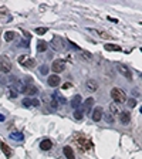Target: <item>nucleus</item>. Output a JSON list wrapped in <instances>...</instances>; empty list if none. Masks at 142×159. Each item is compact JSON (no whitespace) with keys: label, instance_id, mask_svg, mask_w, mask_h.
Masks as SVG:
<instances>
[{"label":"nucleus","instance_id":"nucleus-1","mask_svg":"<svg viewBox=\"0 0 142 159\" xmlns=\"http://www.w3.org/2000/svg\"><path fill=\"white\" fill-rule=\"evenodd\" d=\"M74 141H76V144L83 149V151H88V149H91L94 146V144L91 142V139H88L87 137H84V135H77L76 138H74Z\"/></svg>","mask_w":142,"mask_h":159},{"label":"nucleus","instance_id":"nucleus-2","mask_svg":"<svg viewBox=\"0 0 142 159\" xmlns=\"http://www.w3.org/2000/svg\"><path fill=\"white\" fill-rule=\"evenodd\" d=\"M111 97H112V99H114L117 104H125V101H127L125 92H124L121 88H117V87L111 90Z\"/></svg>","mask_w":142,"mask_h":159},{"label":"nucleus","instance_id":"nucleus-3","mask_svg":"<svg viewBox=\"0 0 142 159\" xmlns=\"http://www.w3.org/2000/svg\"><path fill=\"white\" fill-rule=\"evenodd\" d=\"M11 61L7 55H0V71L3 74H9L11 71Z\"/></svg>","mask_w":142,"mask_h":159},{"label":"nucleus","instance_id":"nucleus-4","mask_svg":"<svg viewBox=\"0 0 142 159\" xmlns=\"http://www.w3.org/2000/svg\"><path fill=\"white\" fill-rule=\"evenodd\" d=\"M51 70L55 73V75L58 74V73H63V71L66 70V61L61 60V58L54 60V61H53V65H51Z\"/></svg>","mask_w":142,"mask_h":159},{"label":"nucleus","instance_id":"nucleus-5","mask_svg":"<svg viewBox=\"0 0 142 159\" xmlns=\"http://www.w3.org/2000/svg\"><path fill=\"white\" fill-rule=\"evenodd\" d=\"M19 63L22 64V65H24V67H27V68H33L34 65H36V61H34L33 58H30L27 54L19 57Z\"/></svg>","mask_w":142,"mask_h":159},{"label":"nucleus","instance_id":"nucleus-6","mask_svg":"<svg viewBox=\"0 0 142 159\" xmlns=\"http://www.w3.org/2000/svg\"><path fill=\"white\" fill-rule=\"evenodd\" d=\"M23 106H26V108H37V106H40V101L38 99H36V98H24L23 99Z\"/></svg>","mask_w":142,"mask_h":159},{"label":"nucleus","instance_id":"nucleus-7","mask_svg":"<svg viewBox=\"0 0 142 159\" xmlns=\"http://www.w3.org/2000/svg\"><path fill=\"white\" fill-rule=\"evenodd\" d=\"M23 92H24L26 95H36V94H38V90H37V87L29 84V85H24Z\"/></svg>","mask_w":142,"mask_h":159},{"label":"nucleus","instance_id":"nucleus-8","mask_svg":"<svg viewBox=\"0 0 142 159\" xmlns=\"http://www.w3.org/2000/svg\"><path fill=\"white\" fill-rule=\"evenodd\" d=\"M51 46H53V48L57 50V51H63V40L60 39V37H53V40H51Z\"/></svg>","mask_w":142,"mask_h":159},{"label":"nucleus","instance_id":"nucleus-9","mask_svg":"<svg viewBox=\"0 0 142 159\" xmlns=\"http://www.w3.org/2000/svg\"><path fill=\"white\" fill-rule=\"evenodd\" d=\"M94 102H95V101H94V98H91V97L87 98V99H85V102L83 104V106H80V108H81V111H83V112H90V109H91V106L94 105Z\"/></svg>","mask_w":142,"mask_h":159},{"label":"nucleus","instance_id":"nucleus-10","mask_svg":"<svg viewBox=\"0 0 142 159\" xmlns=\"http://www.w3.org/2000/svg\"><path fill=\"white\" fill-rule=\"evenodd\" d=\"M120 119L124 125H128L131 122V114L128 111H122V112H120Z\"/></svg>","mask_w":142,"mask_h":159},{"label":"nucleus","instance_id":"nucleus-11","mask_svg":"<svg viewBox=\"0 0 142 159\" xmlns=\"http://www.w3.org/2000/svg\"><path fill=\"white\" fill-rule=\"evenodd\" d=\"M102 108L101 106H95L94 108V111H92V119L95 121V122H98V121H101V118H102Z\"/></svg>","mask_w":142,"mask_h":159},{"label":"nucleus","instance_id":"nucleus-12","mask_svg":"<svg viewBox=\"0 0 142 159\" xmlns=\"http://www.w3.org/2000/svg\"><path fill=\"white\" fill-rule=\"evenodd\" d=\"M60 77L58 75H55V74H53V75H50L48 77V80H47V83H48V85L50 87H58L60 85Z\"/></svg>","mask_w":142,"mask_h":159},{"label":"nucleus","instance_id":"nucleus-13","mask_svg":"<svg viewBox=\"0 0 142 159\" xmlns=\"http://www.w3.org/2000/svg\"><path fill=\"white\" fill-rule=\"evenodd\" d=\"M81 101H83V97L80 95V94H77V95H74L73 98H71V101H70V104H71V106L73 108H80V105H81Z\"/></svg>","mask_w":142,"mask_h":159},{"label":"nucleus","instance_id":"nucleus-14","mask_svg":"<svg viewBox=\"0 0 142 159\" xmlns=\"http://www.w3.org/2000/svg\"><path fill=\"white\" fill-rule=\"evenodd\" d=\"M85 87H87V91H90V92H95L97 88H98V84H97V81H94V80H88Z\"/></svg>","mask_w":142,"mask_h":159},{"label":"nucleus","instance_id":"nucleus-15","mask_svg":"<svg viewBox=\"0 0 142 159\" xmlns=\"http://www.w3.org/2000/svg\"><path fill=\"white\" fill-rule=\"evenodd\" d=\"M40 148L43 149V151H50V149L53 148V142L50 139H44V141H41V144H40Z\"/></svg>","mask_w":142,"mask_h":159},{"label":"nucleus","instance_id":"nucleus-16","mask_svg":"<svg viewBox=\"0 0 142 159\" xmlns=\"http://www.w3.org/2000/svg\"><path fill=\"white\" fill-rule=\"evenodd\" d=\"M0 149L3 151V153H4L7 158H10V156H11V149H10V146H9L7 144L1 142V144H0Z\"/></svg>","mask_w":142,"mask_h":159},{"label":"nucleus","instance_id":"nucleus-17","mask_svg":"<svg viewBox=\"0 0 142 159\" xmlns=\"http://www.w3.org/2000/svg\"><path fill=\"white\" fill-rule=\"evenodd\" d=\"M91 33H94V34H98L101 39H107V40H111L112 39V36H109V34H107V33L104 32H98V30H95V29H88Z\"/></svg>","mask_w":142,"mask_h":159},{"label":"nucleus","instance_id":"nucleus-18","mask_svg":"<svg viewBox=\"0 0 142 159\" xmlns=\"http://www.w3.org/2000/svg\"><path fill=\"white\" fill-rule=\"evenodd\" d=\"M64 155H66L67 159H76V155H74V152H73V148H70V146H64Z\"/></svg>","mask_w":142,"mask_h":159},{"label":"nucleus","instance_id":"nucleus-19","mask_svg":"<svg viewBox=\"0 0 142 159\" xmlns=\"http://www.w3.org/2000/svg\"><path fill=\"white\" fill-rule=\"evenodd\" d=\"M118 70H120V73L122 75H125V77H127V78H129V80H131V71H129V70H128V68H127V67H125V65H118Z\"/></svg>","mask_w":142,"mask_h":159},{"label":"nucleus","instance_id":"nucleus-20","mask_svg":"<svg viewBox=\"0 0 142 159\" xmlns=\"http://www.w3.org/2000/svg\"><path fill=\"white\" fill-rule=\"evenodd\" d=\"M11 87L14 88L13 91H17V92H23V88H24L23 83H20V81H14V83L11 84Z\"/></svg>","mask_w":142,"mask_h":159},{"label":"nucleus","instance_id":"nucleus-21","mask_svg":"<svg viewBox=\"0 0 142 159\" xmlns=\"http://www.w3.org/2000/svg\"><path fill=\"white\" fill-rule=\"evenodd\" d=\"M47 47H48V44H47L45 41H43V40H40V41L37 43V51H40V53L45 51V50H47Z\"/></svg>","mask_w":142,"mask_h":159},{"label":"nucleus","instance_id":"nucleus-22","mask_svg":"<svg viewBox=\"0 0 142 159\" xmlns=\"http://www.w3.org/2000/svg\"><path fill=\"white\" fill-rule=\"evenodd\" d=\"M10 138L14 139V141H17V142H22L23 139H24V137H23L22 132H11V134H10Z\"/></svg>","mask_w":142,"mask_h":159},{"label":"nucleus","instance_id":"nucleus-23","mask_svg":"<svg viewBox=\"0 0 142 159\" xmlns=\"http://www.w3.org/2000/svg\"><path fill=\"white\" fill-rule=\"evenodd\" d=\"M53 98H54L55 101H58L60 104H66V102H67V99H66V98H64L63 95H61L58 91H55V94H54V97H53Z\"/></svg>","mask_w":142,"mask_h":159},{"label":"nucleus","instance_id":"nucleus-24","mask_svg":"<svg viewBox=\"0 0 142 159\" xmlns=\"http://www.w3.org/2000/svg\"><path fill=\"white\" fill-rule=\"evenodd\" d=\"M105 50L107 51H121L122 48H121L120 46H115V44H107L105 46Z\"/></svg>","mask_w":142,"mask_h":159},{"label":"nucleus","instance_id":"nucleus-25","mask_svg":"<svg viewBox=\"0 0 142 159\" xmlns=\"http://www.w3.org/2000/svg\"><path fill=\"white\" fill-rule=\"evenodd\" d=\"M14 37H16V33L14 32H6L4 33V40H6V41H13V40H14Z\"/></svg>","mask_w":142,"mask_h":159},{"label":"nucleus","instance_id":"nucleus-26","mask_svg":"<svg viewBox=\"0 0 142 159\" xmlns=\"http://www.w3.org/2000/svg\"><path fill=\"white\" fill-rule=\"evenodd\" d=\"M109 114L114 117L115 114H120V109H118V105L117 104H111L109 105Z\"/></svg>","mask_w":142,"mask_h":159},{"label":"nucleus","instance_id":"nucleus-27","mask_svg":"<svg viewBox=\"0 0 142 159\" xmlns=\"http://www.w3.org/2000/svg\"><path fill=\"white\" fill-rule=\"evenodd\" d=\"M74 118L78 119V121H81V119L84 118V112L81 111V108H77L76 111H74Z\"/></svg>","mask_w":142,"mask_h":159},{"label":"nucleus","instance_id":"nucleus-28","mask_svg":"<svg viewBox=\"0 0 142 159\" xmlns=\"http://www.w3.org/2000/svg\"><path fill=\"white\" fill-rule=\"evenodd\" d=\"M102 118H104L108 124H112V122H114V117H112L109 112H102Z\"/></svg>","mask_w":142,"mask_h":159},{"label":"nucleus","instance_id":"nucleus-29","mask_svg":"<svg viewBox=\"0 0 142 159\" xmlns=\"http://www.w3.org/2000/svg\"><path fill=\"white\" fill-rule=\"evenodd\" d=\"M47 98H48V97H47ZM48 105L51 106V109H57V108H58V104H57V101H55L53 97L48 98Z\"/></svg>","mask_w":142,"mask_h":159},{"label":"nucleus","instance_id":"nucleus-30","mask_svg":"<svg viewBox=\"0 0 142 159\" xmlns=\"http://www.w3.org/2000/svg\"><path fill=\"white\" fill-rule=\"evenodd\" d=\"M80 54L83 55V58H84L85 61H91V60H92V55L88 53V51H83V50H81V51H80Z\"/></svg>","mask_w":142,"mask_h":159},{"label":"nucleus","instance_id":"nucleus-31","mask_svg":"<svg viewBox=\"0 0 142 159\" xmlns=\"http://www.w3.org/2000/svg\"><path fill=\"white\" fill-rule=\"evenodd\" d=\"M47 33V27H37L36 29V34H38V36H43Z\"/></svg>","mask_w":142,"mask_h":159},{"label":"nucleus","instance_id":"nucleus-32","mask_svg":"<svg viewBox=\"0 0 142 159\" xmlns=\"http://www.w3.org/2000/svg\"><path fill=\"white\" fill-rule=\"evenodd\" d=\"M48 70H50V68H48V67H47L45 64H43V65L40 67V73H41V74H43V75H45V74H47V73H48Z\"/></svg>","mask_w":142,"mask_h":159},{"label":"nucleus","instance_id":"nucleus-33","mask_svg":"<svg viewBox=\"0 0 142 159\" xmlns=\"http://www.w3.org/2000/svg\"><path fill=\"white\" fill-rule=\"evenodd\" d=\"M127 104L131 106V108H134V106H136V101H135L134 98H131V99H128V101H127Z\"/></svg>","mask_w":142,"mask_h":159},{"label":"nucleus","instance_id":"nucleus-34","mask_svg":"<svg viewBox=\"0 0 142 159\" xmlns=\"http://www.w3.org/2000/svg\"><path fill=\"white\" fill-rule=\"evenodd\" d=\"M132 94H134V95H136V97H139V90H136V88H135V90L132 91Z\"/></svg>","mask_w":142,"mask_h":159},{"label":"nucleus","instance_id":"nucleus-35","mask_svg":"<svg viewBox=\"0 0 142 159\" xmlns=\"http://www.w3.org/2000/svg\"><path fill=\"white\" fill-rule=\"evenodd\" d=\"M63 88H64V90H67V88H71V84H70V83H66V84L63 85Z\"/></svg>","mask_w":142,"mask_h":159},{"label":"nucleus","instance_id":"nucleus-36","mask_svg":"<svg viewBox=\"0 0 142 159\" xmlns=\"http://www.w3.org/2000/svg\"><path fill=\"white\" fill-rule=\"evenodd\" d=\"M108 20H111V21H114V23H118V20H117V19H112V17H108Z\"/></svg>","mask_w":142,"mask_h":159},{"label":"nucleus","instance_id":"nucleus-37","mask_svg":"<svg viewBox=\"0 0 142 159\" xmlns=\"http://www.w3.org/2000/svg\"><path fill=\"white\" fill-rule=\"evenodd\" d=\"M0 121H4V115H1V114H0Z\"/></svg>","mask_w":142,"mask_h":159}]
</instances>
